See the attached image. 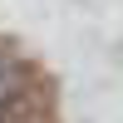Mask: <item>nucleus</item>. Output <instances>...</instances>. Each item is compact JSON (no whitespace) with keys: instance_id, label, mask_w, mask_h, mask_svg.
Masks as SVG:
<instances>
[{"instance_id":"nucleus-1","label":"nucleus","mask_w":123,"mask_h":123,"mask_svg":"<svg viewBox=\"0 0 123 123\" xmlns=\"http://www.w3.org/2000/svg\"><path fill=\"white\" fill-rule=\"evenodd\" d=\"M10 89H15V79H10V59L0 54V108H5V98H10Z\"/></svg>"}]
</instances>
